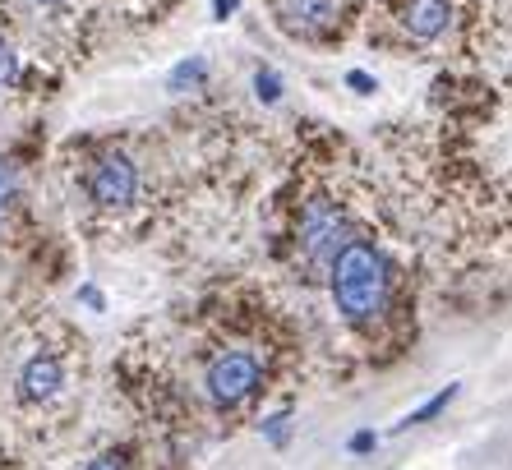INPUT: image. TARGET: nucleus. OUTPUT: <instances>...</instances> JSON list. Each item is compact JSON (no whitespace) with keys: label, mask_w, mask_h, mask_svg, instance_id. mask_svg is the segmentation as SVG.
Here are the masks:
<instances>
[{"label":"nucleus","mask_w":512,"mask_h":470,"mask_svg":"<svg viewBox=\"0 0 512 470\" xmlns=\"http://www.w3.org/2000/svg\"><path fill=\"white\" fill-rule=\"evenodd\" d=\"M14 83H19V51H14L10 37L0 33V93L14 88Z\"/></svg>","instance_id":"nucleus-10"},{"label":"nucleus","mask_w":512,"mask_h":470,"mask_svg":"<svg viewBox=\"0 0 512 470\" xmlns=\"http://www.w3.org/2000/svg\"><path fill=\"white\" fill-rule=\"evenodd\" d=\"M328 282H333V300L342 309V318L351 323H370L383 305H388V282H393V268H388V254L370 240H351L328 268Z\"/></svg>","instance_id":"nucleus-1"},{"label":"nucleus","mask_w":512,"mask_h":470,"mask_svg":"<svg viewBox=\"0 0 512 470\" xmlns=\"http://www.w3.org/2000/svg\"><path fill=\"white\" fill-rule=\"evenodd\" d=\"M263 434L273 438V443H286V434H291V424H286V415H277V420H268V429Z\"/></svg>","instance_id":"nucleus-14"},{"label":"nucleus","mask_w":512,"mask_h":470,"mask_svg":"<svg viewBox=\"0 0 512 470\" xmlns=\"http://www.w3.org/2000/svg\"><path fill=\"white\" fill-rule=\"evenodd\" d=\"M88 470H125V461H120L116 452H111V457H97V461H93V466H88Z\"/></svg>","instance_id":"nucleus-16"},{"label":"nucleus","mask_w":512,"mask_h":470,"mask_svg":"<svg viewBox=\"0 0 512 470\" xmlns=\"http://www.w3.org/2000/svg\"><path fill=\"white\" fill-rule=\"evenodd\" d=\"M346 83H351L356 93H374V79H370V74H356V70H351V74H346Z\"/></svg>","instance_id":"nucleus-15"},{"label":"nucleus","mask_w":512,"mask_h":470,"mask_svg":"<svg viewBox=\"0 0 512 470\" xmlns=\"http://www.w3.org/2000/svg\"><path fill=\"white\" fill-rule=\"evenodd\" d=\"M88 194H93L97 208L107 212L134 208V199H139V162L125 153H107L88 176Z\"/></svg>","instance_id":"nucleus-6"},{"label":"nucleus","mask_w":512,"mask_h":470,"mask_svg":"<svg viewBox=\"0 0 512 470\" xmlns=\"http://www.w3.org/2000/svg\"><path fill=\"white\" fill-rule=\"evenodd\" d=\"M453 401H457V383H448V388H443L434 401H425L420 411H411V415H406V420H397V434H402V429H416V424H429V420H434V415H443V411H448Z\"/></svg>","instance_id":"nucleus-8"},{"label":"nucleus","mask_w":512,"mask_h":470,"mask_svg":"<svg viewBox=\"0 0 512 470\" xmlns=\"http://www.w3.org/2000/svg\"><path fill=\"white\" fill-rule=\"evenodd\" d=\"M231 5H236V0H217V19H227V14H231Z\"/></svg>","instance_id":"nucleus-18"},{"label":"nucleus","mask_w":512,"mask_h":470,"mask_svg":"<svg viewBox=\"0 0 512 470\" xmlns=\"http://www.w3.org/2000/svg\"><path fill=\"white\" fill-rule=\"evenodd\" d=\"M130 5H148V0H130Z\"/></svg>","instance_id":"nucleus-19"},{"label":"nucleus","mask_w":512,"mask_h":470,"mask_svg":"<svg viewBox=\"0 0 512 470\" xmlns=\"http://www.w3.org/2000/svg\"><path fill=\"white\" fill-rule=\"evenodd\" d=\"M60 383H65V365H60V355L37 351L33 360L24 365V374H19V397L37 406V401H51V397H56Z\"/></svg>","instance_id":"nucleus-7"},{"label":"nucleus","mask_w":512,"mask_h":470,"mask_svg":"<svg viewBox=\"0 0 512 470\" xmlns=\"http://www.w3.org/2000/svg\"><path fill=\"white\" fill-rule=\"evenodd\" d=\"M374 443H379V438H374L370 429H360V434H351V438H346V447H351L356 457H365V452H374Z\"/></svg>","instance_id":"nucleus-12"},{"label":"nucleus","mask_w":512,"mask_h":470,"mask_svg":"<svg viewBox=\"0 0 512 470\" xmlns=\"http://www.w3.org/2000/svg\"><path fill=\"white\" fill-rule=\"evenodd\" d=\"M254 88H259V102H282V79H277L273 70H268V65H259V70H254Z\"/></svg>","instance_id":"nucleus-11"},{"label":"nucleus","mask_w":512,"mask_h":470,"mask_svg":"<svg viewBox=\"0 0 512 470\" xmlns=\"http://www.w3.org/2000/svg\"><path fill=\"white\" fill-rule=\"evenodd\" d=\"M457 5L453 0H393V19H397V33L411 42V47H429L439 42L448 28L457 24Z\"/></svg>","instance_id":"nucleus-5"},{"label":"nucleus","mask_w":512,"mask_h":470,"mask_svg":"<svg viewBox=\"0 0 512 470\" xmlns=\"http://www.w3.org/2000/svg\"><path fill=\"white\" fill-rule=\"evenodd\" d=\"M296 235H300V249H305L310 263H319V268H333L337 254L356 240L351 222H346V212L337 208L333 199H305L300 222H296Z\"/></svg>","instance_id":"nucleus-2"},{"label":"nucleus","mask_w":512,"mask_h":470,"mask_svg":"<svg viewBox=\"0 0 512 470\" xmlns=\"http://www.w3.org/2000/svg\"><path fill=\"white\" fill-rule=\"evenodd\" d=\"M203 79H208V60H199V56L180 60L176 70H171V88H176V93H190V88H199Z\"/></svg>","instance_id":"nucleus-9"},{"label":"nucleus","mask_w":512,"mask_h":470,"mask_svg":"<svg viewBox=\"0 0 512 470\" xmlns=\"http://www.w3.org/2000/svg\"><path fill=\"white\" fill-rule=\"evenodd\" d=\"M259 378H263V365L254 351H227L217 355L213 369H208V397H213L217 411H231L240 401H250L259 392Z\"/></svg>","instance_id":"nucleus-4"},{"label":"nucleus","mask_w":512,"mask_h":470,"mask_svg":"<svg viewBox=\"0 0 512 470\" xmlns=\"http://www.w3.org/2000/svg\"><path fill=\"white\" fill-rule=\"evenodd\" d=\"M273 19L300 42H333L351 19V5L346 0H273Z\"/></svg>","instance_id":"nucleus-3"},{"label":"nucleus","mask_w":512,"mask_h":470,"mask_svg":"<svg viewBox=\"0 0 512 470\" xmlns=\"http://www.w3.org/2000/svg\"><path fill=\"white\" fill-rule=\"evenodd\" d=\"M37 10H60V5H65V0H33Z\"/></svg>","instance_id":"nucleus-17"},{"label":"nucleus","mask_w":512,"mask_h":470,"mask_svg":"<svg viewBox=\"0 0 512 470\" xmlns=\"http://www.w3.org/2000/svg\"><path fill=\"white\" fill-rule=\"evenodd\" d=\"M10 199H14V171L0 162V212H5V203Z\"/></svg>","instance_id":"nucleus-13"}]
</instances>
